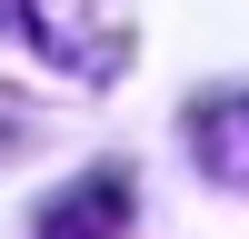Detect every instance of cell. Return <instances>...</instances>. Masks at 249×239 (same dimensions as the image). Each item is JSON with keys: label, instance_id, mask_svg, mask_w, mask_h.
Returning a JSON list of instances; mask_svg holds the SVG:
<instances>
[{"label": "cell", "instance_id": "cell-1", "mask_svg": "<svg viewBox=\"0 0 249 239\" xmlns=\"http://www.w3.org/2000/svg\"><path fill=\"white\" fill-rule=\"evenodd\" d=\"M0 30L30 60L70 70V80H110L120 60H130V20H120L110 0H0Z\"/></svg>", "mask_w": 249, "mask_h": 239}, {"label": "cell", "instance_id": "cell-2", "mask_svg": "<svg viewBox=\"0 0 249 239\" xmlns=\"http://www.w3.org/2000/svg\"><path fill=\"white\" fill-rule=\"evenodd\" d=\"M120 229H130V179L120 170H80L70 189H50L40 219H30V239H120Z\"/></svg>", "mask_w": 249, "mask_h": 239}, {"label": "cell", "instance_id": "cell-3", "mask_svg": "<svg viewBox=\"0 0 249 239\" xmlns=\"http://www.w3.org/2000/svg\"><path fill=\"white\" fill-rule=\"evenodd\" d=\"M190 150L210 179H230V189H249V90H219L190 110Z\"/></svg>", "mask_w": 249, "mask_h": 239}]
</instances>
